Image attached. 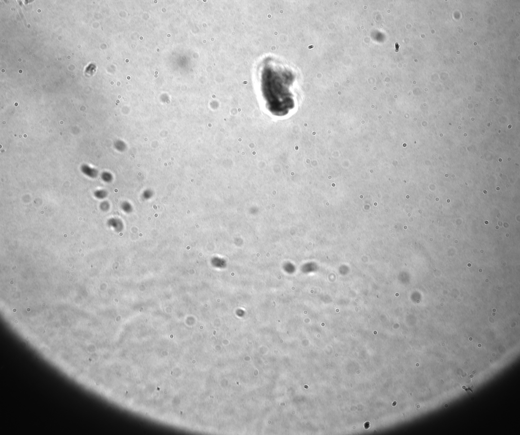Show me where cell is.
Segmentation results:
<instances>
[{
    "instance_id": "obj_1",
    "label": "cell",
    "mask_w": 520,
    "mask_h": 435,
    "mask_svg": "<svg viewBox=\"0 0 520 435\" xmlns=\"http://www.w3.org/2000/svg\"><path fill=\"white\" fill-rule=\"evenodd\" d=\"M267 68L262 76V89L269 111L277 116L286 114L294 107L288 74Z\"/></svg>"
}]
</instances>
